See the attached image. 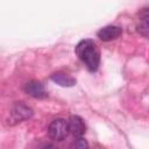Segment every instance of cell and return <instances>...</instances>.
<instances>
[{
	"label": "cell",
	"instance_id": "obj_1",
	"mask_svg": "<svg viewBox=\"0 0 149 149\" xmlns=\"http://www.w3.org/2000/svg\"><path fill=\"white\" fill-rule=\"evenodd\" d=\"M76 55L90 72H95L100 65V51L92 40H81L76 45Z\"/></svg>",
	"mask_w": 149,
	"mask_h": 149
},
{
	"label": "cell",
	"instance_id": "obj_2",
	"mask_svg": "<svg viewBox=\"0 0 149 149\" xmlns=\"http://www.w3.org/2000/svg\"><path fill=\"white\" fill-rule=\"evenodd\" d=\"M34 112L30 107H28L27 105L22 104V102H17L13 106L10 114H9V119H8V123L14 126L19 122H22L27 119H30L33 116Z\"/></svg>",
	"mask_w": 149,
	"mask_h": 149
},
{
	"label": "cell",
	"instance_id": "obj_3",
	"mask_svg": "<svg viewBox=\"0 0 149 149\" xmlns=\"http://www.w3.org/2000/svg\"><path fill=\"white\" fill-rule=\"evenodd\" d=\"M69 125L64 119H55L48 127V134L52 140L62 141L69 135Z\"/></svg>",
	"mask_w": 149,
	"mask_h": 149
},
{
	"label": "cell",
	"instance_id": "obj_4",
	"mask_svg": "<svg viewBox=\"0 0 149 149\" xmlns=\"http://www.w3.org/2000/svg\"><path fill=\"white\" fill-rule=\"evenodd\" d=\"M24 91L28 95L35 99H44L48 97V93L43 86V84L38 80H30L24 85Z\"/></svg>",
	"mask_w": 149,
	"mask_h": 149
},
{
	"label": "cell",
	"instance_id": "obj_5",
	"mask_svg": "<svg viewBox=\"0 0 149 149\" xmlns=\"http://www.w3.org/2000/svg\"><path fill=\"white\" fill-rule=\"evenodd\" d=\"M122 34V29L118 26H106L102 27L101 29L98 30L97 36L104 41V42H109L113 40H116L118 37H120Z\"/></svg>",
	"mask_w": 149,
	"mask_h": 149
},
{
	"label": "cell",
	"instance_id": "obj_6",
	"mask_svg": "<svg viewBox=\"0 0 149 149\" xmlns=\"http://www.w3.org/2000/svg\"><path fill=\"white\" fill-rule=\"evenodd\" d=\"M68 125H69V132L76 136V137H81L85 132H86V126H85V122L84 120L78 116V115H72L70 116L69 121H68Z\"/></svg>",
	"mask_w": 149,
	"mask_h": 149
},
{
	"label": "cell",
	"instance_id": "obj_7",
	"mask_svg": "<svg viewBox=\"0 0 149 149\" xmlns=\"http://www.w3.org/2000/svg\"><path fill=\"white\" fill-rule=\"evenodd\" d=\"M50 79L58 84L59 86H63V87H70V86H73L76 85V79L68 76V74H64V73H61V72H56V73H52L50 76Z\"/></svg>",
	"mask_w": 149,
	"mask_h": 149
},
{
	"label": "cell",
	"instance_id": "obj_8",
	"mask_svg": "<svg viewBox=\"0 0 149 149\" xmlns=\"http://www.w3.org/2000/svg\"><path fill=\"white\" fill-rule=\"evenodd\" d=\"M148 10L147 8H144V10L140 14V22L137 24V31L143 36V37H148V29H149V24H148Z\"/></svg>",
	"mask_w": 149,
	"mask_h": 149
},
{
	"label": "cell",
	"instance_id": "obj_9",
	"mask_svg": "<svg viewBox=\"0 0 149 149\" xmlns=\"http://www.w3.org/2000/svg\"><path fill=\"white\" fill-rule=\"evenodd\" d=\"M71 149H88V142L84 137H78L72 143Z\"/></svg>",
	"mask_w": 149,
	"mask_h": 149
},
{
	"label": "cell",
	"instance_id": "obj_10",
	"mask_svg": "<svg viewBox=\"0 0 149 149\" xmlns=\"http://www.w3.org/2000/svg\"><path fill=\"white\" fill-rule=\"evenodd\" d=\"M40 149H57V147H55L54 144H44V146H42Z\"/></svg>",
	"mask_w": 149,
	"mask_h": 149
}]
</instances>
